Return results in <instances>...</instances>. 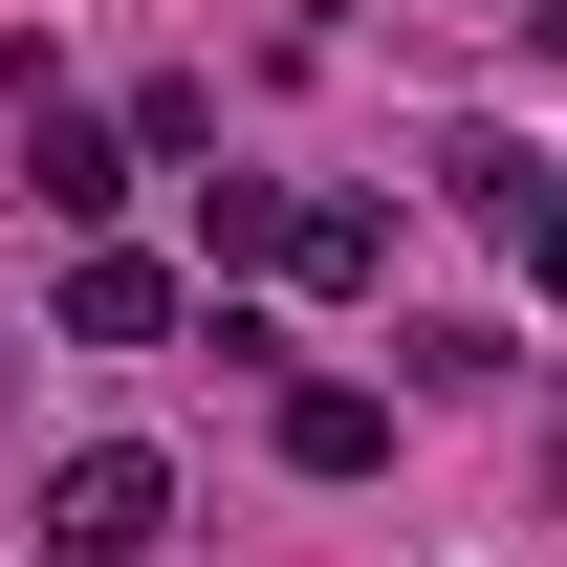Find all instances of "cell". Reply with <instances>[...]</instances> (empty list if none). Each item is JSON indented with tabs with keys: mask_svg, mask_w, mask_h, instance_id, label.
Instances as JSON below:
<instances>
[{
	"mask_svg": "<svg viewBox=\"0 0 567 567\" xmlns=\"http://www.w3.org/2000/svg\"><path fill=\"white\" fill-rule=\"evenodd\" d=\"M436 175H458V218H502V240H546V153H524V132H458Z\"/></svg>",
	"mask_w": 567,
	"mask_h": 567,
	"instance_id": "5",
	"label": "cell"
},
{
	"mask_svg": "<svg viewBox=\"0 0 567 567\" xmlns=\"http://www.w3.org/2000/svg\"><path fill=\"white\" fill-rule=\"evenodd\" d=\"M284 262L350 306V284H393V218H371V197H284Z\"/></svg>",
	"mask_w": 567,
	"mask_h": 567,
	"instance_id": "4",
	"label": "cell"
},
{
	"mask_svg": "<svg viewBox=\"0 0 567 567\" xmlns=\"http://www.w3.org/2000/svg\"><path fill=\"white\" fill-rule=\"evenodd\" d=\"M153 524H175V481H153L132 436H87L66 481H44V546H66V567H153Z\"/></svg>",
	"mask_w": 567,
	"mask_h": 567,
	"instance_id": "1",
	"label": "cell"
},
{
	"mask_svg": "<svg viewBox=\"0 0 567 567\" xmlns=\"http://www.w3.org/2000/svg\"><path fill=\"white\" fill-rule=\"evenodd\" d=\"M197 262H284V197H262V175H197Z\"/></svg>",
	"mask_w": 567,
	"mask_h": 567,
	"instance_id": "7",
	"label": "cell"
},
{
	"mask_svg": "<svg viewBox=\"0 0 567 567\" xmlns=\"http://www.w3.org/2000/svg\"><path fill=\"white\" fill-rule=\"evenodd\" d=\"M481 22H546V0H481Z\"/></svg>",
	"mask_w": 567,
	"mask_h": 567,
	"instance_id": "8",
	"label": "cell"
},
{
	"mask_svg": "<svg viewBox=\"0 0 567 567\" xmlns=\"http://www.w3.org/2000/svg\"><path fill=\"white\" fill-rule=\"evenodd\" d=\"M22 197H44V218H110V197H132V132H87V110H44V153H22Z\"/></svg>",
	"mask_w": 567,
	"mask_h": 567,
	"instance_id": "3",
	"label": "cell"
},
{
	"mask_svg": "<svg viewBox=\"0 0 567 567\" xmlns=\"http://www.w3.org/2000/svg\"><path fill=\"white\" fill-rule=\"evenodd\" d=\"M284 458H306V481H371V458H393V393L306 371V393H284Z\"/></svg>",
	"mask_w": 567,
	"mask_h": 567,
	"instance_id": "2",
	"label": "cell"
},
{
	"mask_svg": "<svg viewBox=\"0 0 567 567\" xmlns=\"http://www.w3.org/2000/svg\"><path fill=\"white\" fill-rule=\"evenodd\" d=\"M153 328H175L153 262H66V350H153Z\"/></svg>",
	"mask_w": 567,
	"mask_h": 567,
	"instance_id": "6",
	"label": "cell"
}]
</instances>
